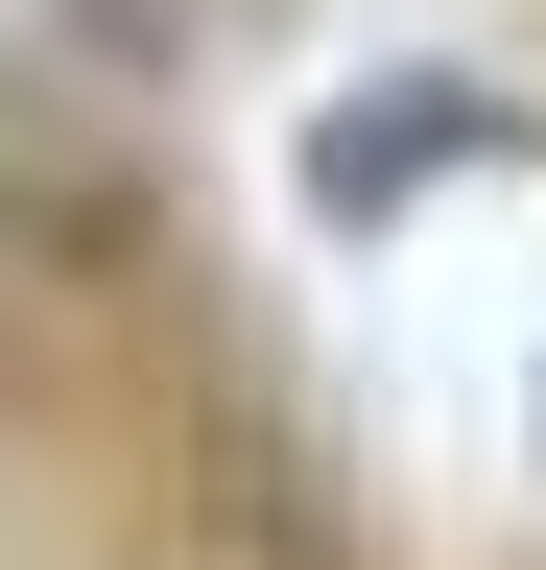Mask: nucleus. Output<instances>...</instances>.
Wrapping results in <instances>:
<instances>
[{"label": "nucleus", "instance_id": "nucleus-1", "mask_svg": "<svg viewBox=\"0 0 546 570\" xmlns=\"http://www.w3.org/2000/svg\"><path fill=\"white\" fill-rule=\"evenodd\" d=\"M499 142H523V96H499V71H380V96H332V119H309V214H332V238H380L404 190L499 167Z\"/></svg>", "mask_w": 546, "mask_h": 570}]
</instances>
